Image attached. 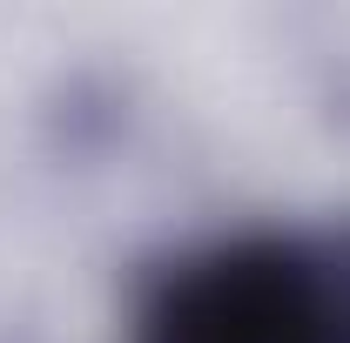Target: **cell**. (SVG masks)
Returning <instances> with one entry per match:
<instances>
[{
  "label": "cell",
  "mask_w": 350,
  "mask_h": 343,
  "mask_svg": "<svg viewBox=\"0 0 350 343\" xmlns=\"http://www.w3.org/2000/svg\"><path fill=\"white\" fill-rule=\"evenodd\" d=\"M129 343H350V215L162 256L135 283Z\"/></svg>",
  "instance_id": "6da1fadb"
}]
</instances>
